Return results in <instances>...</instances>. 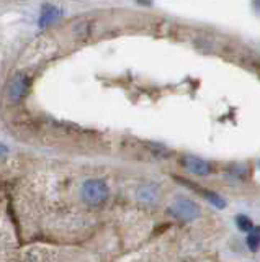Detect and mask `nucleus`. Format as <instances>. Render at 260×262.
<instances>
[{"instance_id":"nucleus-7","label":"nucleus","mask_w":260,"mask_h":262,"mask_svg":"<svg viewBox=\"0 0 260 262\" xmlns=\"http://www.w3.org/2000/svg\"><path fill=\"white\" fill-rule=\"evenodd\" d=\"M137 196H139V200L152 202V200H156L157 192H156V188H154V187L146 185V187H141L139 190H137Z\"/></svg>"},{"instance_id":"nucleus-4","label":"nucleus","mask_w":260,"mask_h":262,"mask_svg":"<svg viewBox=\"0 0 260 262\" xmlns=\"http://www.w3.org/2000/svg\"><path fill=\"white\" fill-rule=\"evenodd\" d=\"M28 90V79L25 76H15L9 85V98L12 102L21 100V97Z\"/></svg>"},{"instance_id":"nucleus-12","label":"nucleus","mask_w":260,"mask_h":262,"mask_svg":"<svg viewBox=\"0 0 260 262\" xmlns=\"http://www.w3.org/2000/svg\"><path fill=\"white\" fill-rule=\"evenodd\" d=\"M258 167H260V162H258Z\"/></svg>"},{"instance_id":"nucleus-1","label":"nucleus","mask_w":260,"mask_h":262,"mask_svg":"<svg viewBox=\"0 0 260 262\" xmlns=\"http://www.w3.org/2000/svg\"><path fill=\"white\" fill-rule=\"evenodd\" d=\"M82 199L88 205H100L108 199V187L102 180H87L82 185Z\"/></svg>"},{"instance_id":"nucleus-8","label":"nucleus","mask_w":260,"mask_h":262,"mask_svg":"<svg viewBox=\"0 0 260 262\" xmlns=\"http://www.w3.org/2000/svg\"><path fill=\"white\" fill-rule=\"evenodd\" d=\"M235 225H238V228L244 233H249L250 229L254 228V225H252V220L249 216H246V215H238V218H235Z\"/></svg>"},{"instance_id":"nucleus-11","label":"nucleus","mask_w":260,"mask_h":262,"mask_svg":"<svg viewBox=\"0 0 260 262\" xmlns=\"http://www.w3.org/2000/svg\"><path fill=\"white\" fill-rule=\"evenodd\" d=\"M7 152H9V149H7L5 146H2V144H0V158H2V156H5Z\"/></svg>"},{"instance_id":"nucleus-6","label":"nucleus","mask_w":260,"mask_h":262,"mask_svg":"<svg viewBox=\"0 0 260 262\" xmlns=\"http://www.w3.org/2000/svg\"><path fill=\"white\" fill-rule=\"evenodd\" d=\"M198 190L203 193V196H205L206 200H209L211 203L215 205V207H218V208H224L226 207V202L221 199V196H219L218 193H215V192H211V190H203V188H198Z\"/></svg>"},{"instance_id":"nucleus-9","label":"nucleus","mask_w":260,"mask_h":262,"mask_svg":"<svg viewBox=\"0 0 260 262\" xmlns=\"http://www.w3.org/2000/svg\"><path fill=\"white\" fill-rule=\"evenodd\" d=\"M56 16H59V10H56V8H48V10L43 12L41 15V20H39V23H41V27H44L46 23H51Z\"/></svg>"},{"instance_id":"nucleus-2","label":"nucleus","mask_w":260,"mask_h":262,"mask_svg":"<svg viewBox=\"0 0 260 262\" xmlns=\"http://www.w3.org/2000/svg\"><path fill=\"white\" fill-rule=\"evenodd\" d=\"M169 215L180 221H193L195 218L200 216V207L192 200L182 199L177 200L174 205H170Z\"/></svg>"},{"instance_id":"nucleus-3","label":"nucleus","mask_w":260,"mask_h":262,"mask_svg":"<svg viewBox=\"0 0 260 262\" xmlns=\"http://www.w3.org/2000/svg\"><path fill=\"white\" fill-rule=\"evenodd\" d=\"M182 166L195 176H209L213 172V166L208 161L197 158V156H185L182 159Z\"/></svg>"},{"instance_id":"nucleus-10","label":"nucleus","mask_w":260,"mask_h":262,"mask_svg":"<svg viewBox=\"0 0 260 262\" xmlns=\"http://www.w3.org/2000/svg\"><path fill=\"white\" fill-rule=\"evenodd\" d=\"M229 172H231L234 177H238V179H246V176H247V167L239 166V164H238V166L231 167Z\"/></svg>"},{"instance_id":"nucleus-5","label":"nucleus","mask_w":260,"mask_h":262,"mask_svg":"<svg viewBox=\"0 0 260 262\" xmlns=\"http://www.w3.org/2000/svg\"><path fill=\"white\" fill-rule=\"evenodd\" d=\"M247 246L252 252H257L260 249V226H254L247 233Z\"/></svg>"}]
</instances>
